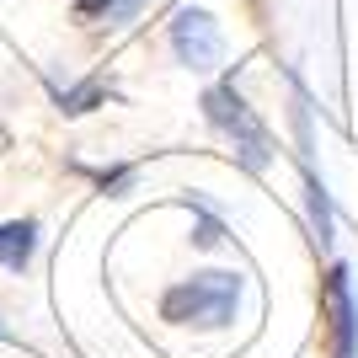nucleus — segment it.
<instances>
[{"label": "nucleus", "instance_id": "f257e3e1", "mask_svg": "<svg viewBox=\"0 0 358 358\" xmlns=\"http://www.w3.org/2000/svg\"><path fill=\"white\" fill-rule=\"evenodd\" d=\"M236 299H241L236 273H193L187 284L166 289L161 310H166V321H177V327H224V321L236 315Z\"/></svg>", "mask_w": 358, "mask_h": 358}, {"label": "nucleus", "instance_id": "0eeeda50", "mask_svg": "<svg viewBox=\"0 0 358 358\" xmlns=\"http://www.w3.org/2000/svg\"><path fill=\"white\" fill-rule=\"evenodd\" d=\"M220 236H224V224L214 220V214H203V209H198V241H203V246H214Z\"/></svg>", "mask_w": 358, "mask_h": 358}, {"label": "nucleus", "instance_id": "423d86ee", "mask_svg": "<svg viewBox=\"0 0 358 358\" xmlns=\"http://www.w3.org/2000/svg\"><path fill=\"white\" fill-rule=\"evenodd\" d=\"M96 96H102V86H96V80H86V86L59 91V107H64V113H86V107L96 102Z\"/></svg>", "mask_w": 358, "mask_h": 358}, {"label": "nucleus", "instance_id": "20e7f679", "mask_svg": "<svg viewBox=\"0 0 358 358\" xmlns=\"http://www.w3.org/2000/svg\"><path fill=\"white\" fill-rule=\"evenodd\" d=\"M32 252H38V224H32V220L0 224V268L22 273V268L32 262Z\"/></svg>", "mask_w": 358, "mask_h": 358}, {"label": "nucleus", "instance_id": "f03ea898", "mask_svg": "<svg viewBox=\"0 0 358 358\" xmlns=\"http://www.w3.org/2000/svg\"><path fill=\"white\" fill-rule=\"evenodd\" d=\"M203 113H209L214 129H224V134L236 139L241 161L252 166V171H257V166H268V129H262V123H257V113L236 96V86L203 91Z\"/></svg>", "mask_w": 358, "mask_h": 358}, {"label": "nucleus", "instance_id": "39448f33", "mask_svg": "<svg viewBox=\"0 0 358 358\" xmlns=\"http://www.w3.org/2000/svg\"><path fill=\"white\" fill-rule=\"evenodd\" d=\"M331 327H337V353L353 358V337H358V321H353V299H348L343 273H331Z\"/></svg>", "mask_w": 358, "mask_h": 358}, {"label": "nucleus", "instance_id": "7ed1b4c3", "mask_svg": "<svg viewBox=\"0 0 358 358\" xmlns=\"http://www.w3.org/2000/svg\"><path fill=\"white\" fill-rule=\"evenodd\" d=\"M171 48H177V59L187 64V70H214L220 54H224L214 16L198 11V6H182V11L171 16Z\"/></svg>", "mask_w": 358, "mask_h": 358}]
</instances>
